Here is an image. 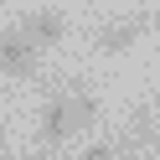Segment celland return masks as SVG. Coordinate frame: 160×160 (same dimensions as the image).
I'll return each mask as SVG.
<instances>
[{"instance_id":"1","label":"cell","mask_w":160,"mask_h":160,"mask_svg":"<svg viewBox=\"0 0 160 160\" xmlns=\"http://www.w3.org/2000/svg\"><path fill=\"white\" fill-rule=\"evenodd\" d=\"M93 119H98V98L93 93H57V98H47V108H42V145L47 150L62 145L78 129H88Z\"/></svg>"},{"instance_id":"2","label":"cell","mask_w":160,"mask_h":160,"mask_svg":"<svg viewBox=\"0 0 160 160\" xmlns=\"http://www.w3.org/2000/svg\"><path fill=\"white\" fill-rule=\"evenodd\" d=\"M36 62H42V47L11 26V31H0V72H16V78H36Z\"/></svg>"},{"instance_id":"3","label":"cell","mask_w":160,"mask_h":160,"mask_svg":"<svg viewBox=\"0 0 160 160\" xmlns=\"http://www.w3.org/2000/svg\"><path fill=\"white\" fill-rule=\"evenodd\" d=\"M155 26V16H145V11H134V16H119V21H108L103 31H98V52L103 57H119V52H129V47L139 42V36Z\"/></svg>"},{"instance_id":"4","label":"cell","mask_w":160,"mask_h":160,"mask_svg":"<svg viewBox=\"0 0 160 160\" xmlns=\"http://www.w3.org/2000/svg\"><path fill=\"white\" fill-rule=\"evenodd\" d=\"M16 26H21V31H26V36H31V42L47 52V47H57V42L67 36V11H57V5H42V11L21 16Z\"/></svg>"},{"instance_id":"5","label":"cell","mask_w":160,"mask_h":160,"mask_svg":"<svg viewBox=\"0 0 160 160\" xmlns=\"http://www.w3.org/2000/svg\"><path fill=\"white\" fill-rule=\"evenodd\" d=\"M129 139H134L139 150H155V145H160V119H155V108H145V114L129 124Z\"/></svg>"},{"instance_id":"6","label":"cell","mask_w":160,"mask_h":160,"mask_svg":"<svg viewBox=\"0 0 160 160\" xmlns=\"http://www.w3.org/2000/svg\"><path fill=\"white\" fill-rule=\"evenodd\" d=\"M83 160H124V145H93Z\"/></svg>"},{"instance_id":"7","label":"cell","mask_w":160,"mask_h":160,"mask_svg":"<svg viewBox=\"0 0 160 160\" xmlns=\"http://www.w3.org/2000/svg\"><path fill=\"white\" fill-rule=\"evenodd\" d=\"M124 5H139V0H124Z\"/></svg>"}]
</instances>
